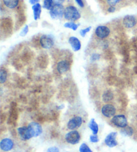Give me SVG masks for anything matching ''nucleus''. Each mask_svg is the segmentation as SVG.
Masks as SVG:
<instances>
[{"label": "nucleus", "mask_w": 137, "mask_h": 152, "mask_svg": "<svg viewBox=\"0 0 137 152\" xmlns=\"http://www.w3.org/2000/svg\"><path fill=\"white\" fill-rule=\"evenodd\" d=\"M92 29V27L91 26H89L88 27V28H85V29H82L80 31V35L82 37H84L86 36V35L88 33V32L91 30Z\"/></svg>", "instance_id": "nucleus-26"}, {"label": "nucleus", "mask_w": 137, "mask_h": 152, "mask_svg": "<svg viewBox=\"0 0 137 152\" xmlns=\"http://www.w3.org/2000/svg\"><path fill=\"white\" fill-rule=\"evenodd\" d=\"M113 97H114L113 93H112L110 90L106 91L102 95L103 101L106 103L110 102L111 100H112V99H113Z\"/></svg>", "instance_id": "nucleus-19"}, {"label": "nucleus", "mask_w": 137, "mask_h": 152, "mask_svg": "<svg viewBox=\"0 0 137 152\" xmlns=\"http://www.w3.org/2000/svg\"><path fill=\"white\" fill-rule=\"evenodd\" d=\"M133 1V0H122V2H124V3H128V2H130Z\"/></svg>", "instance_id": "nucleus-35"}, {"label": "nucleus", "mask_w": 137, "mask_h": 152, "mask_svg": "<svg viewBox=\"0 0 137 152\" xmlns=\"http://www.w3.org/2000/svg\"><path fill=\"white\" fill-rule=\"evenodd\" d=\"M28 31H29V27H28V26H25V27H24V28H23L22 31H21L20 36L21 37H25L26 35H27V34L28 33Z\"/></svg>", "instance_id": "nucleus-27"}, {"label": "nucleus", "mask_w": 137, "mask_h": 152, "mask_svg": "<svg viewBox=\"0 0 137 152\" xmlns=\"http://www.w3.org/2000/svg\"></svg>", "instance_id": "nucleus-36"}, {"label": "nucleus", "mask_w": 137, "mask_h": 152, "mask_svg": "<svg viewBox=\"0 0 137 152\" xmlns=\"http://www.w3.org/2000/svg\"><path fill=\"white\" fill-rule=\"evenodd\" d=\"M112 122L116 126L121 127V128H124V127H127L128 125L127 119L124 115H118L114 116L112 119Z\"/></svg>", "instance_id": "nucleus-7"}, {"label": "nucleus", "mask_w": 137, "mask_h": 152, "mask_svg": "<svg viewBox=\"0 0 137 152\" xmlns=\"http://www.w3.org/2000/svg\"><path fill=\"white\" fill-rule=\"evenodd\" d=\"M102 1L107 5V6H114L120 4L122 2V0H102Z\"/></svg>", "instance_id": "nucleus-21"}, {"label": "nucleus", "mask_w": 137, "mask_h": 152, "mask_svg": "<svg viewBox=\"0 0 137 152\" xmlns=\"http://www.w3.org/2000/svg\"><path fill=\"white\" fill-rule=\"evenodd\" d=\"M18 132L19 135H20V138L23 141L29 140L30 138L32 137L28 128H27V127H19L18 129Z\"/></svg>", "instance_id": "nucleus-15"}, {"label": "nucleus", "mask_w": 137, "mask_h": 152, "mask_svg": "<svg viewBox=\"0 0 137 152\" xmlns=\"http://www.w3.org/2000/svg\"><path fill=\"white\" fill-rule=\"evenodd\" d=\"M65 7L62 4H54L50 10V15L53 20H60L64 15Z\"/></svg>", "instance_id": "nucleus-2"}, {"label": "nucleus", "mask_w": 137, "mask_h": 152, "mask_svg": "<svg viewBox=\"0 0 137 152\" xmlns=\"http://www.w3.org/2000/svg\"><path fill=\"white\" fill-rule=\"evenodd\" d=\"M68 42H69L74 51H78L79 50H80L82 44L80 41L77 37L74 36L70 37L68 39Z\"/></svg>", "instance_id": "nucleus-16"}, {"label": "nucleus", "mask_w": 137, "mask_h": 152, "mask_svg": "<svg viewBox=\"0 0 137 152\" xmlns=\"http://www.w3.org/2000/svg\"><path fill=\"white\" fill-rule=\"evenodd\" d=\"M110 29L106 26H99L95 29V35L98 39H105L110 36Z\"/></svg>", "instance_id": "nucleus-4"}, {"label": "nucleus", "mask_w": 137, "mask_h": 152, "mask_svg": "<svg viewBox=\"0 0 137 152\" xmlns=\"http://www.w3.org/2000/svg\"><path fill=\"white\" fill-rule=\"evenodd\" d=\"M90 140L92 143H97L99 142V138H98L96 135H92L90 137Z\"/></svg>", "instance_id": "nucleus-28"}, {"label": "nucleus", "mask_w": 137, "mask_h": 152, "mask_svg": "<svg viewBox=\"0 0 137 152\" xmlns=\"http://www.w3.org/2000/svg\"><path fill=\"white\" fill-rule=\"evenodd\" d=\"M89 127H90V129L92 130L93 134L97 135L99 128H98V124L95 121L94 119H92L91 120H90V124H89Z\"/></svg>", "instance_id": "nucleus-18"}, {"label": "nucleus", "mask_w": 137, "mask_h": 152, "mask_svg": "<svg viewBox=\"0 0 137 152\" xmlns=\"http://www.w3.org/2000/svg\"><path fill=\"white\" fill-rule=\"evenodd\" d=\"M116 8L114 6H108L107 7V12L108 13H114V12H116Z\"/></svg>", "instance_id": "nucleus-30"}, {"label": "nucleus", "mask_w": 137, "mask_h": 152, "mask_svg": "<svg viewBox=\"0 0 137 152\" xmlns=\"http://www.w3.org/2000/svg\"><path fill=\"white\" fill-rule=\"evenodd\" d=\"M32 9L34 13V18L35 20H38L40 18L41 13H42V5H40V3L32 5Z\"/></svg>", "instance_id": "nucleus-17"}, {"label": "nucleus", "mask_w": 137, "mask_h": 152, "mask_svg": "<svg viewBox=\"0 0 137 152\" xmlns=\"http://www.w3.org/2000/svg\"><path fill=\"white\" fill-rule=\"evenodd\" d=\"M64 18L65 20L74 22V21L80 20L81 13L74 5H68L65 7Z\"/></svg>", "instance_id": "nucleus-1"}, {"label": "nucleus", "mask_w": 137, "mask_h": 152, "mask_svg": "<svg viewBox=\"0 0 137 152\" xmlns=\"http://www.w3.org/2000/svg\"><path fill=\"white\" fill-rule=\"evenodd\" d=\"M21 2V0H1V5L8 10H15L18 8Z\"/></svg>", "instance_id": "nucleus-10"}, {"label": "nucleus", "mask_w": 137, "mask_h": 152, "mask_svg": "<svg viewBox=\"0 0 137 152\" xmlns=\"http://www.w3.org/2000/svg\"><path fill=\"white\" fill-rule=\"evenodd\" d=\"M47 152H60L59 149L56 147H51L48 148Z\"/></svg>", "instance_id": "nucleus-31"}, {"label": "nucleus", "mask_w": 137, "mask_h": 152, "mask_svg": "<svg viewBox=\"0 0 137 152\" xmlns=\"http://www.w3.org/2000/svg\"><path fill=\"white\" fill-rule=\"evenodd\" d=\"M79 151L80 152H92V151L90 150V148L88 146L86 143H82L80 145V148H79Z\"/></svg>", "instance_id": "nucleus-25"}, {"label": "nucleus", "mask_w": 137, "mask_h": 152, "mask_svg": "<svg viewBox=\"0 0 137 152\" xmlns=\"http://www.w3.org/2000/svg\"><path fill=\"white\" fill-rule=\"evenodd\" d=\"M27 128H28L32 136L34 137H38L42 133V126L36 122H31L27 126Z\"/></svg>", "instance_id": "nucleus-6"}, {"label": "nucleus", "mask_w": 137, "mask_h": 152, "mask_svg": "<svg viewBox=\"0 0 137 152\" xmlns=\"http://www.w3.org/2000/svg\"><path fill=\"white\" fill-rule=\"evenodd\" d=\"M122 23L126 28L131 29L135 27L137 23V20L134 15H126L123 18Z\"/></svg>", "instance_id": "nucleus-9"}, {"label": "nucleus", "mask_w": 137, "mask_h": 152, "mask_svg": "<svg viewBox=\"0 0 137 152\" xmlns=\"http://www.w3.org/2000/svg\"><path fill=\"white\" fill-rule=\"evenodd\" d=\"M7 72L4 69H0V82H1V83H4L7 80Z\"/></svg>", "instance_id": "nucleus-24"}, {"label": "nucleus", "mask_w": 137, "mask_h": 152, "mask_svg": "<svg viewBox=\"0 0 137 152\" xmlns=\"http://www.w3.org/2000/svg\"><path fill=\"white\" fill-rule=\"evenodd\" d=\"M66 140L68 143L70 144L75 145L79 143L80 140V135L79 134L78 131H72L68 132V134L66 135Z\"/></svg>", "instance_id": "nucleus-5"}, {"label": "nucleus", "mask_w": 137, "mask_h": 152, "mask_svg": "<svg viewBox=\"0 0 137 152\" xmlns=\"http://www.w3.org/2000/svg\"><path fill=\"white\" fill-rule=\"evenodd\" d=\"M82 122H83V120L80 116L74 117L68 122L67 127L69 129L74 130L82 126Z\"/></svg>", "instance_id": "nucleus-8"}, {"label": "nucleus", "mask_w": 137, "mask_h": 152, "mask_svg": "<svg viewBox=\"0 0 137 152\" xmlns=\"http://www.w3.org/2000/svg\"><path fill=\"white\" fill-rule=\"evenodd\" d=\"M54 4H63L65 0H53Z\"/></svg>", "instance_id": "nucleus-33"}, {"label": "nucleus", "mask_w": 137, "mask_h": 152, "mask_svg": "<svg viewBox=\"0 0 137 152\" xmlns=\"http://www.w3.org/2000/svg\"><path fill=\"white\" fill-rule=\"evenodd\" d=\"M121 134L124 136H131L133 134V129L130 126H127L121 130Z\"/></svg>", "instance_id": "nucleus-22"}, {"label": "nucleus", "mask_w": 137, "mask_h": 152, "mask_svg": "<svg viewBox=\"0 0 137 152\" xmlns=\"http://www.w3.org/2000/svg\"><path fill=\"white\" fill-rule=\"evenodd\" d=\"M75 1L76 2V4H77L80 7L83 8L84 7V3L82 0H75Z\"/></svg>", "instance_id": "nucleus-32"}, {"label": "nucleus", "mask_w": 137, "mask_h": 152, "mask_svg": "<svg viewBox=\"0 0 137 152\" xmlns=\"http://www.w3.org/2000/svg\"><path fill=\"white\" fill-rule=\"evenodd\" d=\"M100 58V55L98 53H93L91 56V60L92 61H97Z\"/></svg>", "instance_id": "nucleus-29"}, {"label": "nucleus", "mask_w": 137, "mask_h": 152, "mask_svg": "<svg viewBox=\"0 0 137 152\" xmlns=\"http://www.w3.org/2000/svg\"><path fill=\"white\" fill-rule=\"evenodd\" d=\"M54 3L53 0H44L43 4V8L50 11L54 6Z\"/></svg>", "instance_id": "nucleus-23"}, {"label": "nucleus", "mask_w": 137, "mask_h": 152, "mask_svg": "<svg viewBox=\"0 0 137 152\" xmlns=\"http://www.w3.org/2000/svg\"><path fill=\"white\" fill-rule=\"evenodd\" d=\"M79 26H80V24L76 23L75 22H74V21H68V22L65 23L64 25V26L66 28L71 29H72L73 31L77 30Z\"/></svg>", "instance_id": "nucleus-20"}, {"label": "nucleus", "mask_w": 137, "mask_h": 152, "mask_svg": "<svg viewBox=\"0 0 137 152\" xmlns=\"http://www.w3.org/2000/svg\"><path fill=\"white\" fill-rule=\"evenodd\" d=\"M117 136L116 132H111L106 137L105 140V142L106 145L110 148H114L118 145V142L116 140V137Z\"/></svg>", "instance_id": "nucleus-11"}, {"label": "nucleus", "mask_w": 137, "mask_h": 152, "mask_svg": "<svg viewBox=\"0 0 137 152\" xmlns=\"http://www.w3.org/2000/svg\"><path fill=\"white\" fill-rule=\"evenodd\" d=\"M40 46L43 49L49 50L54 45V40L52 37L48 35H42L40 38Z\"/></svg>", "instance_id": "nucleus-3"}, {"label": "nucleus", "mask_w": 137, "mask_h": 152, "mask_svg": "<svg viewBox=\"0 0 137 152\" xmlns=\"http://www.w3.org/2000/svg\"><path fill=\"white\" fill-rule=\"evenodd\" d=\"M39 1H40V0H29V4L34 5L35 4H38Z\"/></svg>", "instance_id": "nucleus-34"}, {"label": "nucleus", "mask_w": 137, "mask_h": 152, "mask_svg": "<svg viewBox=\"0 0 137 152\" xmlns=\"http://www.w3.org/2000/svg\"><path fill=\"white\" fill-rule=\"evenodd\" d=\"M70 66L69 62L66 60H62L57 63L56 69L59 74H63L64 73L67 72L70 69Z\"/></svg>", "instance_id": "nucleus-14"}, {"label": "nucleus", "mask_w": 137, "mask_h": 152, "mask_svg": "<svg viewBox=\"0 0 137 152\" xmlns=\"http://www.w3.org/2000/svg\"><path fill=\"white\" fill-rule=\"evenodd\" d=\"M102 113L104 116L106 118H110L112 116H114L116 113V108L114 105L110 104H106L102 107Z\"/></svg>", "instance_id": "nucleus-12"}, {"label": "nucleus", "mask_w": 137, "mask_h": 152, "mask_svg": "<svg viewBox=\"0 0 137 152\" xmlns=\"http://www.w3.org/2000/svg\"><path fill=\"white\" fill-rule=\"evenodd\" d=\"M13 145H14V143H13V141L9 138H4L0 142V148H1V150L4 151H9L12 150Z\"/></svg>", "instance_id": "nucleus-13"}]
</instances>
